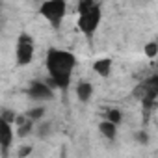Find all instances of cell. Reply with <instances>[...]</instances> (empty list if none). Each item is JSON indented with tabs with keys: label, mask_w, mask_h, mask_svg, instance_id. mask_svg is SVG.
Masks as SVG:
<instances>
[{
	"label": "cell",
	"mask_w": 158,
	"mask_h": 158,
	"mask_svg": "<svg viewBox=\"0 0 158 158\" xmlns=\"http://www.w3.org/2000/svg\"><path fill=\"white\" fill-rule=\"evenodd\" d=\"M156 54H158V43L151 41L149 45H145V56H149V58H154Z\"/></svg>",
	"instance_id": "obj_14"
},
{
	"label": "cell",
	"mask_w": 158,
	"mask_h": 158,
	"mask_svg": "<svg viewBox=\"0 0 158 158\" xmlns=\"http://www.w3.org/2000/svg\"><path fill=\"white\" fill-rule=\"evenodd\" d=\"M106 119H108L110 123H114V125H119V123L123 121V114H121L119 110L112 108V110H108V112H106Z\"/></svg>",
	"instance_id": "obj_11"
},
{
	"label": "cell",
	"mask_w": 158,
	"mask_h": 158,
	"mask_svg": "<svg viewBox=\"0 0 158 158\" xmlns=\"http://www.w3.org/2000/svg\"><path fill=\"white\" fill-rule=\"evenodd\" d=\"M45 115V108L43 106H37V108H32L28 114H26V117L28 119H32V121H35V119H41Z\"/></svg>",
	"instance_id": "obj_13"
},
{
	"label": "cell",
	"mask_w": 158,
	"mask_h": 158,
	"mask_svg": "<svg viewBox=\"0 0 158 158\" xmlns=\"http://www.w3.org/2000/svg\"><path fill=\"white\" fill-rule=\"evenodd\" d=\"M48 132H50V123H45V125H41V127H39V130H37V134H39L41 138H43V136H47Z\"/></svg>",
	"instance_id": "obj_16"
},
{
	"label": "cell",
	"mask_w": 158,
	"mask_h": 158,
	"mask_svg": "<svg viewBox=\"0 0 158 158\" xmlns=\"http://www.w3.org/2000/svg\"><path fill=\"white\" fill-rule=\"evenodd\" d=\"M134 95L138 99H141V102H156V97H158V74L147 78L143 84H139L134 89Z\"/></svg>",
	"instance_id": "obj_5"
},
{
	"label": "cell",
	"mask_w": 158,
	"mask_h": 158,
	"mask_svg": "<svg viewBox=\"0 0 158 158\" xmlns=\"http://www.w3.org/2000/svg\"><path fill=\"white\" fill-rule=\"evenodd\" d=\"M93 71L101 76H108L110 71H112V60L110 58H101L93 63Z\"/></svg>",
	"instance_id": "obj_8"
},
{
	"label": "cell",
	"mask_w": 158,
	"mask_h": 158,
	"mask_svg": "<svg viewBox=\"0 0 158 158\" xmlns=\"http://www.w3.org/2000/svg\"><path fill=\"white\" fill-rule=\"evenodd\" d=\"M2 121H6V123H15V119H17V115H15V112H11V110H2V117H0Z\"/></svg>",
	"instance_id": "obj_15"
},
{
	"label": "cell",
	"mask_w": 158,
	"mask_h": 158,
	"mask_svg": "<svg viewBox=\"0 0 158 158\" xmlns=\"http://www.w3.org/2000/svg\"><path fill=\"white\" fill-rule=\"evenodd\" d=\"M136 138H138V141H139V143H147V141H149V138H147V134H145V132H138V134H136Z\"/></svg>",
	"instance_id": "obj_18"
},
{
	"label": "cell",
	"mask_w": 158,
	"mask_h": 158,
	"mask_svg": "<svg viewBox=\"0 0 158 158\" xmlns=\"http://www.w3.org/2000/svg\"><path fill=\"white\" fill-rule=\"evenodd\" d=\"M156 69H158V63H156Z\"/></svg>",
	"instance_id": "obj_19"
},
{
	"label": "cell",
	"mask_w": 158,
	"mask_h": 158,
	"mask_svg": "<svg viewBox=\"0 0 158 158\" xmlns=\"http://www.w3.org/2000/svg\"><path fill=\"white\" fill-rule=\"evenodd\" d=\"M78 28L84 32L88 37H91L101 23V4L93 2V0H82L78 2Z\"/></svg>",
	"instance_id": "obj_2"
},
{
	"label": "cell",
	"mask_w": 158,
	"mask_h": 158,
	"mask_svg": "<svg viewBox=\"0 0 158 158\" xmlns=\"http://www.w3.org/2000/svg\"><path fill=\"white\" fill-rule=\"evenodd\" d=\"M65 10H67V4L63 0H50V2L41 4L39 11L52 24V28H60V24L63 21V15H65Z\"/></svg>",
	"instance_id": "obj_3"
},
{
	"label": "cell",
	"mask_w": 158,
	"mask_h": 158,
	"mask_svg": "<svg viewBox=\"0 0 158 158\" xmlns=\"http://www.w3.org/2000/svg\"><path fill=\"white\" fill-rule=\"evenodd\" d=\"M28 95L34 101H52L54 99V91L50 89L47 82H32L28 88Z\"/></svg>",
	"instance_id": "obj_6"
},
{
	"label": "cell",
	"mask_w": 158,
	"mask_h": 158,
	"mask_svg": "<svg viewBox=\"0 0 158 158\" xmlns=\"http://www.w3.org/2000/svg\"><path fill=\"white\" fill-rule=\"evenodd\" d=\"M17 63L19 65H28L34 60V39L28 34H21L17 37Z\"/></svg>",
	"instance_id": "obj_4"
},
{
	"label": "cell",
	"mask_w": 158,
	"mask_h": 158,
	"mask_svg": "<svg viewBox=\"0 0 158 158\" xmlns=\"http://www.w3.org/2000/svg\"><path fill=\"white\" fill-rule=\"evenodd\" d=\"M99 130H101V134H102L104 138H108V139H114V138H115V125L110 123V121H102V123L99 125Z\"/></svg>",
	"instance_id": "obj_10"
},
{
	"label": "cell",
	"mask_w": 158,
	"mask_h": 158,
	"mask_svg": "<svg viewBox=\"0 0 158 158\" xmlns=\"http://www.w3.org/2000/svg\"><path fill=\"white\" fill-rule=\"evenodd\" d=\"M91 95H93V86L89 82H82V84L76 86V97L82 102H88L91 99Z\"/></svg>",
	"instance_id": "obj_9"
},
{
	"label": "cell",
	"mask_w": 158,
	"mask_h": 158,
	"mask_svg": "<svg viewBox=\"0 0 158 158\" xmlns=\"http://www.w3.org/2000/svg\"><path fill=\"white\" fill-rule=\"evenodd\" d=\"M47 71L50 74V86L60 88V89H67L71 84V73L76 65V58L74 54L67 52V50H60V48H50L47 52Z\"/></svg>",
	"instance_id": "obj_1"
},
{
	"label": "cell",
	"mask_w": 158,
	"mask_h": 158,
	"mask_svg": "<svg viewBox=\"0 0 158 158\" xmlns=\"http://www.w3.org/2000/svg\"><path fill=\"white\" fill-rule=\"evenodd\" d=\"M32 128H34V121H32V119H28L24 125L17 127V136H19V138H26V136L32 132Z\"/></svg>",
	"instance_id": "obj_12"
},
{
	"label": "cell",
	"mask_w": 158,
	"mask_h": 158,
	"mask_svg": "<svg viewBox=\"0 0 158 158\" xmlns=\"http://www.w3.org/2000/svg\"><path fill=\"white\" fill-rule=\"evenodd\" d=\"M11 139H13L11 125H10V123H6V121H0V143H2V158H8Z\"/></svg>",
	"instance_id": "obj_7"
},
{
	"label": "cell",
	"mask_w": 158,
	"mask_h": 158,
	"mask_svg": "<svg viewBox=\"0 0 158 158\" xmlns=\"http://www.w3.org/2000/svg\"><path fill=\"white\" fill-rule=\"evenodd\" d=\"M30 152H32V147L24 145V147H21V151H19V156H21V158H24V156H28Z\"/></svg>",
	"instance_id": "obj_17"
}]
</instances>
